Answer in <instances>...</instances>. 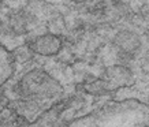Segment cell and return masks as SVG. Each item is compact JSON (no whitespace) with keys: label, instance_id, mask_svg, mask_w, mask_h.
Masks as SVG:
<instances>
[{"label":"cell","instance_id":"obj_1","mask_svg":"<svg viewBox=\"0 0 149 127\" xmlns=\"http://www.w3.org/2000/svg\"><path fill=\"white\" fill-rule=\"evenodd\" d=\"M32 49L40 55H54L60 49V41L55 36H42L33 42Z\"/></svg>","mask_w":149,"mask_h":127},{"label":"cell","instance_id":"obj_2","mask_svg":"<svg viewBox=\"0 0 149 127\" xmlns=\"http://www.w3.org/2000/svg\"><path fill=\"white\" fill-rule=\"evenodd\" d=\"M13 68H14V62L11 55L4 46L0 45V89L3 87V85L11 77Z\"/></svg>","mask_w":149,"mask_h":127},{"label":"cell","instance_id":"obj_3","mask_svg":"<svg viewBox=\"0 0 149 127\" xmlns=\"http://www.w3.org/2000/svg\"><path fill=\"white\" fill-rule=\"evenodd\" d=\"M0 127H7V126L4 124V122H3V120H0Z\"/></svg>","mask_w":149,"mask_h":127}]
</instances>
